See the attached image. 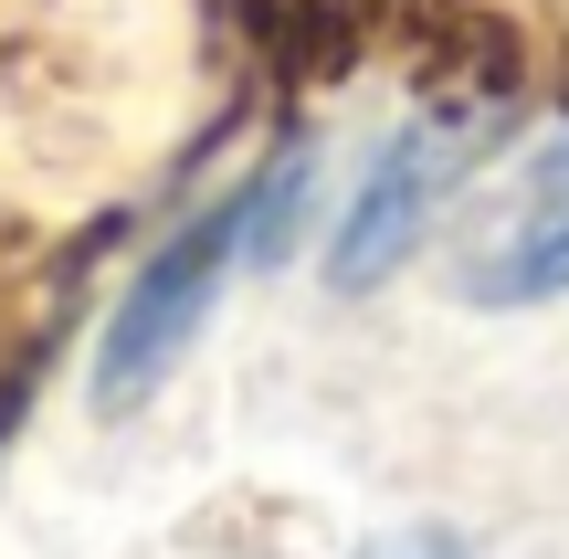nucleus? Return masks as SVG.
I'll return each instance as SVG.
<instances>
[{"label":"nucleus","mask_w":569,"mask_h":559,"mask_svg":"<svg viewBox=\"0 0 569 559\" xmlns=\"http://www.w3.org/2000/svg\"><path fill=\"white\" fill-rule=\"evenodd\" d=\"M232 253H253L243 243V201L201 211L190 232H169V243L148 253V274L127 286L117 328H106V349H96V401H106V412H138V401L190 359V338H201L211 296H222V274H232Z\"/></svg>","instance_id":"1"},{"label":"nucleus","mask_w":569,"mask_h":559,"mask_svg":"<svg viewBox=\"0 0 569 559\" xmlns=\"http://www.w3.org/2000/svg\"><path fill=\"white\" fill-rule=\"evenodd\" d=\"M486 127H496L486 106H432V117H411L401 138L380 148V169L359 180V201H348V222H338V286H380V274L422 243L432 211L453 201V180L475 169Z\"/></svg>","instance_id":"2"},{"label":"nucleus","mask_w":569,"mask_h":559,"mask_svg":"<svg viewBox=\"0 0 569 559\" xmlns=\"http://www.w3.org/2000/svg\"><path fill=\"white\" fill-rule=\"evenodd\" d=\"M453 286H465L475 307H538V296H569V127L549 148L517 159V180L496 190V211L465 232Z\"/></svg>","instance_id":"3"},{"label":"nucleus","mask_w":569,"mask_h":559,"mask_svg":"<svg viewBox=\"0 0 569 559\" xmlns=\"http://www.w3.org/2000/svg\"><path fill=\"white\" fill-rule=\"evenodd\" d=\"M359 559H475V549L443 539V528H401V539H380V549H359Z\"/></svg>","instance_id":"5"},{"label":"nucleus","mask_w":569,"mask_h":559,"mask_svg":"<svg viewBox=\"0 0 569 559\" xmlns=\"http://www.w3.org/2000/svg\"><path fill=\"white\" fill-rule=\"evenodd\" d=\"M232 21L264 53V74H284V84H327L359 63V11L348 0H243Z\"/></svg>","instance_id":"4"}]
</instances>
